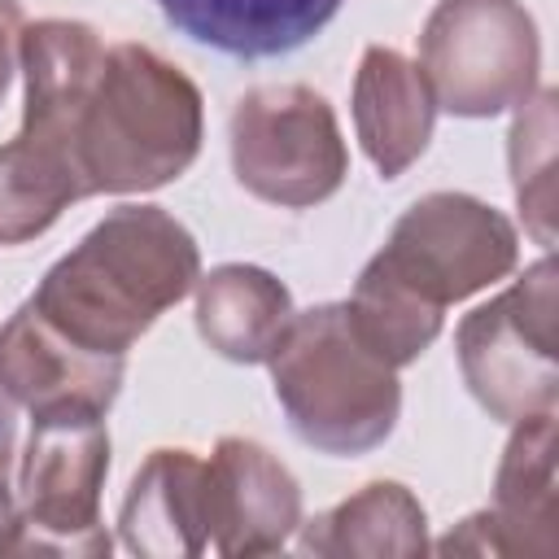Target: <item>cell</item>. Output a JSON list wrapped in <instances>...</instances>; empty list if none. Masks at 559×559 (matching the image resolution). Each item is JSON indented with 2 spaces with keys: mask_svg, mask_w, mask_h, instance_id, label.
Here are the masks:
<instances>
[{
  "mask_svg": "<svg viewBox=\"0 0 559 559\" xmlns=\"http://www.w3.org/2000/svg\"><path fill=\"white\" fill-rule=\"evenodd\" d=\"M197 48L231 61H275L306 48L345 0H153Z\"/></svg>",
  "mask_w": 559,
  "mask_h": 559,
  "instance_id": "1",
  "label": "cell"
}]
</instances>
